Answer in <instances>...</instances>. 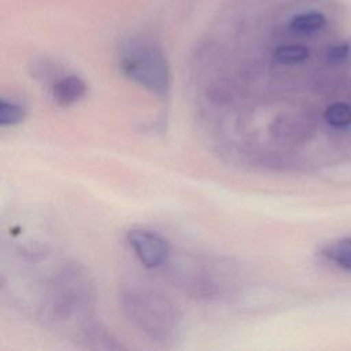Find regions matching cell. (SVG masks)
Segmentation results:
<instances>
[{
  "label": "cell",
  "instance_id": "6da1fadb",
  "mask_svg": "<svg viewBox=\"0 0 351 351\" xmlns=\"http://www.w3.org/2000/svg\"><path fill=\"white\" fill-rule=\"evenodd\" d=\"M128 319L152 341L166 343L176 337L180 315L176 304L156 288L143 282H130L119 293Z\"/></svg>",
  "mask_w": 351,
  "mask_h": 351
},
{
  "label": "cell",
  "instance_id": "7a4b0ae2",
  "mask_svg": "<svg viewBox=\"0 0 351 351\" xmlns=\"http://www.w3.org/2000/svg\"><path fill=\"white\" fill-rule=\"evenodd\" d=\"M122 73L140 86L159 97H167L170 90V67L162 47L141 34L126 37L119 47Z\"/></svg>",
  "mask_w": 351,
  "mask_h": 351
},
{
  "label": "cell",
  "instance_id": "3957f363",
  "mask_svg": "<svg viewBox=\"0 0 351 351\" xmlns=\"http://www.w3.org/2000/svg\"><path fill=\"white\" fill-rule=\"evenodd\" d=\"M92 299L93 289L89 277L80 267L70 266L53 278L49 292V308L58 319H66L85 311Z\"/></svg>",
  "mask_w": 351,
  "mask_h": 351
},
{
  "label": "cell",
  "instance_id": "277c9868",
  "mask_svg": "<svg viewBox=\"0 0 351 351\" xmlns=\"http://www.w3.org/2000/svg\"><path fill=\"white\" fill-rule=\"evenodd\" d=\"M130 248L145 267H159L167 262L170 247L159 233L148 229H132L126 234Z\"/></svg>",
  "mask_w": 351,
  "mask_h": 351
},
{
  "label": "cell",
  "instance_id": "5b68a950",
  "mask_svg": "<svg viewBox=\"0 0 351 351\" xmlns=\"http://www.w3.org/2000/svg\"><path fill=\"white\" fill-rule=\"evenodd\" d=\"M51 93L56 104L69 107L84 97L86 93V84L78 75H64L52 85Z\"/></svg>",
  "mask_w": 351,
  "mask_h": 351
},
{
  "label": "cell",
  "instance_id": "8992f818",
  "mask_svg": "<svg viewBox=\"0 0 351 351\" xmlns=\"http://www.w3.org/2000/svg\"><path fill=\"white\" fill-rule=\"evenodd\" d=\"M326 23L324 14L318 11H306L293 15L288 21V29L296 34H310L321 30Z\"/></svg>",
  "mask_w": 351,
  "mask_h": 351
},
{
  "label": "cell",
  "instance_id": "52a82bcc",
  "mask_svg": "<svg viewBox=\"0 0 351 351\" xmlns=\"http://www.w3.org/2000/svg\"><path fill=\"white\" fill-rule=\"evenodd\" d=\"M322 254L326 259L343 267L344 270L351 271V237L339 239L330 244H328Z\"/></svg>",
  "mask_w": 351,
  "mask_h": 351
},
{
  "label": "cell",
  "instance_id": "ba28073f",
  "mask_svg": "<svg viewBox=\"0 0 351 351\" xmlns=\"http://www.w3.org/2000/svg\"><path fill=\"white\" fill-rule=\"evenodd\" d=\"M308 48L300 44H285L274 49V59L281 64H298L308 58Z\"/></svg>",
  "mask_w": 351,
  "mask_h": 351
},
{
  "label": "cell",
  "instance_id": "9c48e42d",
  "mask_svg": "<svg viewBox=\"0 0 351 351\" xmlns=\"http://www.w3.org/2000/svg\"><path fill=\"white\" fill-rule=\"evenodd\" d=\"M324 117L333 128H347L351 125V106L343 101L333 103L326 107Z\"/></svg>",
  "mask_w": 351,
  "mask_h": 351
},
{
  "label": "cell",
  "instance_id": "30bf717a",
  "mask_svg": "<svg viewBox=\"0 0 351 351\" xmlns=\"http://www.w3.org/2000/svg\"><path fill=\"white\" fill-rule=\"evenodd\" d=\"M25 108L15 101L5 99L0 100V125L1 126H14L21 123L25 119Z\"/></svg>",
  "mask_w": 351,
  "mask_h": 351
},
{
  "label": "cell",
  "instance_id": "8fae6325",
  "mask_svg": "<svg viewBox=\"0 0 351 351\" xmlns=\"http://www.w3.org/2000/svg\"><path fill=\"white\" fill-rule=\"evenodd\" d=\"M348 53H350L348 44H337L329 48L326 58L330 63H339V62H343L348 56Z\"/></svg>",
  "mask_w": 351,
  "mask_h": 351
}]
</instances>
